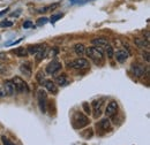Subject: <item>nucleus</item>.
Returning a JSON list of instances; mask_svg holds the SVG:
<instances>
[{"instance_id": "1", "label": "nucleus", "mask_w": 150, "mask_h": 145, "mask_svg": "<svg viewBox=\"0 0 150 145\" xmlns=\"http://www.w3.org/2000/svg\"><path fill=\"white\" fill-rule=\"evenodd\" d=\"M86 54L88 55L96 65H102L104 62V54L103 50L97 46H91L86 49Z\"/></svg>"}, {"instance_id": "2", "label": "nucleus", "mask_w": 150, "mask_h": 145, "mask_svg": "<svg viewBox=\"0 0 150 145\" xmlns=\"http://www.w3.org/2000/svg\"><path fill=\"white\" fill-rule=\"evenodd\" d=\"M72 121H73V126L76 129H82V128L87 127L89 125V119L81 112H75L73 114V118H72Z\"/></svg>"}, {"instance_id": "3", "label": "nucleus", "mask_w": 150, "mask_h": 145, "mask_svg": "<svg viewBox=\"0 0 150 145\" xmlns=\"http://www.w3.org/2000/svg\"><path fill=\"white\" fill-rule=\"evenodd\" d=\"M12 82H13L15 92H18V93H28L29 92V87H28L27 82H24V80H22L20 76H15L12 80Z\"/></svg>"}, {"instance_id": "4", "label": "nucleus", "mask_w": 150, "mask_h": 145, "mask_svg": "<svg viewBox=\"0 0 150 145\" xmlns=\"http://www.w3.org/2000/svg\"><path fill=\"white\" fill-rule=\"evenodd\" d=\"M90 63L87 59H83V58H77L73 61L68 62V68H74L77 70H82V69H87L89 68Z\"/></svg>"}, {"instance_id": "5", "label": "nucleus", "mask_w": 150, "mask_h": 145, "mask_svg": "<svg viewBox=\"0 0 150 145\" xmlns=\"http://www.w3.org/2000/svg\"><path fill=\"white\" fill-rule=\"evenodd\" d=\"M37 100L39 109L43 114L46 113V103H47V94L44 90H39L37 93Z\"/></svg>"}, {"instance_id": "6", "label": "nucleus", "mask_w": 150, "mask_h": 145, "mask_svg": "<svg viewBox=\"0 0 150 145\" xmlns=\"http://www.w3.org/2000/svg\"><path fill=\"white\" fill-rule=\"evenodd\" d=\"M61 63L59 62V61H56V60H53V61H51L47 66H46V72L47 74H50V75H54L57 72H59L61 70Z\"/></svg>"}, {"instance_id": "7", "label": "nucleus", "mask_w": 150, "mask_h": 145, "mask_svg": "<svg viewBox=\"0 0 150 145\" xmlns=\"http://www.w3.org/2000/svg\"><path fill=\"white\" fill-rule=\"evenodd\" d=\"M2 91H4V94L5 96H13L15 93V89H14V85H13V82L11 80H6L2 84Z\"/></svg>"}, {"instance_id": "8", "label": "nucleus", "mask_w": 150, "mask_h": 145, "mask_svg": "<svg viewBox=\"0 0 150 145\" xmlns=\"http://www.w3.org/2000/svg\"><path fill=\"white\" fill-rule=\"evenodd\" d=\"M117 112H118V103L117 101H110L109 104H108V106H106V108H105V114H106V116L108 118H112L114 116L115 114H117Z\"/></svg>"}, {"instance_id": "9", "label": "nucleus", "mask_w": 150, "mask_h": 145, "mask_svg": "<svg viewBox=\"0 0 150 145\" xmlns=\"http://www.w3.org/2000/svg\"><path fill=\"white\" fill-rule=\"evenodd\" d=\"M131 70L132 72L134 74V76L136 77H141L144 75L146 72V67L143 65H140V63H133L131 67Z\"/></svg>"}, {"instance_id": "10", "label": "nucleus", "mask_w": 150, "mask_h": 145, "mask_svg": "<svg viewBox=\"0 0 150 145\" xmlns=\"http://www.w3.org/2000/svg\"><path fill=\"white\" fill-rule=\"evenodd\" d=\"M113 56L115 58V60H117L119 63H124V62L128 59L129 53H128L126 50H118V51L115 52V54L113 55Z\"/></svg>"}, {"instance_id": "11", "label": "nucleus", "mask_w": 150, "mask_h": 145, "mask_svg": "<svg viewBox=\"0 0 150 145\" xmlns=\"http://www.w3.org/2000/svg\"><path fill=\"white\" fill-rule=\"evenodd\" d=\"M104 104V99H98V100H95L93 103V107H94V116L97 119L100 114H102V106Z\"/></svg>"}, {"instance_id": "12", "label": "nucleus", "mask_w": 150, "mask_h": 145, "mask_svg": "<svg viewBox=\"0 0 150 145\" xmlns=\"http://www.w3.org/2000/svg\"><path fill=\"white\" fill-rule=\"evenodd\" d=\"M43 85L45 87V89L49 91V92H52L53 94L58 93V87H57L56 82H53L51 80H45V82H44Z\"/></svg>"}, {"instance_id": "13", "label": "nucleus", "mask_w": 150, "mask_h": 145, "mask_svg": "<svg viewBox=\"0 0 150 145\" xmlns=\"http://www.w3.org/2000/svg\"><path fill=\"white\" fill-rule=\"evenodd\" d=\"M97 129L102 130V131H109L111 129V123H110V120L109 119H103L100 120L97 125H96Z\"/></svg>"}, {"instance_id": "14", "label": "nucleus", "mask_w": 150, "mask_h": 145, "mask_svg": "<svg viewBox=\"0 0 150 145\" xmlns=\"http://www.w3.org/2000/svg\"><path fill=\"white\" fill-rule=\"evenodd\" d=\"M20 70L22 74H24L27 77H30L31 76V72H33V68H31V63L30 62H24L20 66Z\"/></svg>"}, {"instance_id": "15", "label": "nucleus", "mask_w": 150, "mask_h": 145, "mask_svg": "<svg viewBox=\"0 0 150 145\" xmlns=\"http://www.w3.org/2000/svg\"><path fill=\"white\" fill-rule=\"evenodd\" d=\"M91 43H93L94 45H96L97 47H105V46H108V45H109L108 39H106V38H103V37L94 38V39L91 40Z\"/></svg>"}, {"instance_id": "16", "label": "nucleus", "mask_w": 150, "mask_h": 145, "mask_svg": "<svg viewBox=\"0 0 150 145\" xmlns=\"http://www.w3.org/2000/svg\"><path fill=\"white\" fill-rule=\"evenodd\" d=\"M56 82L57 84L60 85V87H66L69 83V80H68V77H67L66 74H61L60 76H58L56 78Z\"/></svg>"}, {"instance_id": "17", "label": "nucleus", "mask_w": 150, "mask_h": 145, "mask_svg": "<svg viewBox=\"0 0 150 145\" xmlns=\"http://www.w3.org/2000/svg\"><path fill=\"white\" fill-rule=\"evenodd\" d=\"M13 53L16 56H19V58H27L28 54H29L25 47H18V49L13 50Z\"/></svg>"}, {"instance_id": "18", "label": "nucleus", "mask_w": 150, "mask_h": 145, "mask_svg": "<svg viewBox=\"0 0 150 145\" xmlns=\"http://www.w3.org/2000/svg\"><path fill=\"white\" fill-rule=\"evenodd\" d=\"M74 52L76 53V55L79 56H82V55L86 54V47L83 44H75L74 45Z\"/></svg>"}, {"instance_id": "19", "label": "nucleus", "mask_w": 150, "mask_h": 145, "mask_svg": "<svg viewBox=\"0 0 150 145\" xmlns=\"http://www.w3.org/2000/svg\"><path fill=\"white\" fill-rule=\"evenodd\" d=\"M44 46H45V45H42V44H37V45H30V46H28L27 51H28V53H30V54H36L38 51H39V50H42Z\"/></svg>"}, {"instance_id": "20", "label": "nucleus", "mask_w": 150, "mask_h": 145, "mask_svg": "<svg viewBox=\"0 0 150 145\" xmlns=\"http://www.w3.org/2000/svg\"><path fill=\"white\" fill-rule=\"evenodd\" d=\"M45 56H46V47L44 46L42 50H39L37 53L35 54V60H36V62H40Z\"/></svg>"}, {"instance_id": "21", "label": "nucleus", "mask_w": 150, "mask_h": 145, "mask_svg": "<svg viewBox=\"0 0 150 145\" xmlns=\"http://www.w3.org/2000/svg\"><path fill=\"white\" fill-rule=\"evenodd\" d=\"M134 42H135V44H136L139 47H144V46L148 47V46H149L148 40H144V38H135Z\"/></svg>"}, {"instance_id": "22", "label": "nucleus", "mask_w": 150, "mask_h": 145, "mask_svg": "<svg viewBox=\"0 0 150 145\" xmlns=\"http://www.w3.org/2000/svg\"><path fill=\"white\" fill-rule=\"evenodd\" d=\"M36 80H37V82L40 84V85H43L44 82H45V75H44V72H38L37 75H36Z\"/></svg>"}, {"instance_id": "23", "label": "nucleus", "mask_w": 150, "mask_h": 145, "mask_svg": "<svg viewBox=\"0 0 150 145\" xmlns=\"http://www.w3.org/2000/svg\"><path fill=\"white\" fill-rule=\"evenodd\" d=\"M105 52H106V55H108L109 59H112L113 55H114V51H113V47L111 45L105 46Z\"/></svg>"}, {"instance_id": "24", "label": "nucleus", "mask_w": 150, "mask_h": 145, "mask_svg": "<svg viewBox=\"0 0 150 145\" xmlns=\"http://www.w3.org/2000/svg\"><path fill=\"white\" fill-rule=\"evenodd\" d=\"M1 141H2V144L4 145H15L12 141H11V139H8L5 135H2V136H1Z\"/></svg>"}, {"instance_id": "25", "label": "nucleus", "mask_w": 150, "mask_h": 145, "mask_svg": "<svg viewBox=\"0 0 150 145\" xmlns=\"http://www.w3.org/2000/svg\"><path fill=\"white\" fill-rule=\"evenodd\" d=\"M83 109H84V112H86V114H88V115H90L91 114V108H90V106H89V104L88 103H83Z\"/></svg>"}, {"instance_id": "26", "label": "nucleus", "mask_w": 150, "mask_h": 145, "mask_svg": "<svg viewBox=\"0 0 150 145\" xmlns=\"http://www.w3.org/2000/svg\"><path fill=\"white\" fill-rule=\"evenodd\" d=\"M62 18V13H58V14H53L52 16H51V22L52 23H54V22H57L59 18Z\"/></svg>"}, {"instance_id": "27", "label": "nucleus", "mask_w": 150, "mask_h": 145, "mask_svg": "<svg viewBox=\"0 0 150 145\" xmlns=\"http://www.w3.org/2000/svg\"><path fill=\"white\" fill-rule=\"evenodd\" d=\"M7 72V68H6V66L0 61V74L1 75H5Z\"/></svg>"}, {"instance_id": "28", "label": "nucleus", "mask_w": 150, "mask_h": 145, "mask_svg": "<svg viewBox=\"0 0 150 145\" xmlns=\"http://www.w3.org/2000/svg\"><path fill=\"white\" fill-rule=\"evenodd\" d=\"M13 25V22H9V21H2L0 22V27H12Z\"/></svg>"}, {"instance_id": "29", "label": "nucleus", "mask_w": 150, "mask_h": 145, "mask_svg": "<svg viewBox=\"0 0 150 145\" xmlns=\"http://www.w3.org/2000/svg\"><path fill=\"white\" fill-rule=\"evenodd\" d=\"M30 27H33V22H31V21H27V22L23 23V28H24V29H28V28H30Z\"/></svg>"}, {"instance_id": "30", "label": "nucleus", "mask_w": 150, "mask_h": 145, "mask_svg": "<svg viewBox=\"0 0 150 145\" xmlns=\"http://www.w3.org/2000/svg\"><path fill=\"white\" fill-rule=\"evenodd\" d=\"M6 60H8L7 54L4 53V52H0V61H6Z\"/></svg>"}, {"instance_id": "31", "label": "nucleus", "mask_w": 150, "mask_h": 145, "mask_svg": "<svg viewBox=\"0 0 150 145\" xmlns=\"http://www.w3.org/2000/svg\"><path fill=\"white\" fill-rule=\"evenodd\" d=\"M46 22H47V18H39V20H38V22H37V24H38V25H42V24H45Z\"/></svg>"}, {"instance_id": "32", "label": "nucleus", "mask_w": 150, "mask_h": 145, "mask_svg": "<svg viewBox=\"0 0 150 145\" xmlns=\"http://www.w3.org/2000/svg\"><path fill=\"white\" fill-rule=\"evenodd\" d=\"M142 55H143V59H146V61L149 62V53L148 52H142Z\"/></svg>"}, {"instance_id": "33", "label": "nucleus", "mask_w": 150, "mask_h": 145, "mask_svg": "<svg viewBox=\"0 0 150 145\" xmlns=\"http://www.w3.org/2000/svg\"><path fill=\"white\" fill-rule=\"evenodd\" d=\"M7 11H8V8H7V9H4L2 12H0V16H1V15H4L5 13H7Z\"/></svg>"}, {"instance_id": "34", "label": "nucleus", "mask_w": 150, "mask_h": 145, "mask_svg": "<svg viewBox=\"0 0 150 145\" xmlns=\"http://www.w3.org/2000/svg\"><path fill=\"white\" fill-rule=\"evenodd\" d=\"M71 1H75V0H71Z\"/></svg>"}]
</instances>
